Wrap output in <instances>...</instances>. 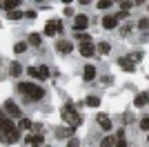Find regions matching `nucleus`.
I'll return each mask as SVG.
<instances>
[{
	"instance_id": "obj_1",
	"label": "nucleus",
	"mask_w": 149,
	"mask_h": 147,
	"mask_svg": "<svg viewBox=\"0 0 149 147\" xmlns=\"http://www.w3.org/2000/svg\"><path fill=\"white\" fill-rule=\"evenodd\" d=\"M18 89L25 94L29 100H40V98L45 96V89H42V87H38V85H33V83H20Z\"/></svg>"
},
{
	"instance_id": "obj_2",
	"label": "nucleus",
	"mask_w": 149,
	"mask_h": 147,
	"mask_svg": "<svg viewBox=\"0 0 149 147\" xmlns=\"http://www.w3.org/2000/svg\"><path fill=\"white\" fill-rule=\"evenodd\" d=\"M89 27V18H87V13H78L74 18V29L78 31V34H82V31Z\"/></svg>"
},
{
	"instance_id": "obj_3",
	"label": "nucleus",
	"mask_w": 149,
	"mask_h": 147,
	"mask_svg": "<svg viewBox=\"0 0 149 147\" xmlns=\"http://www.w3.org/2000/svg\"><path fill=\"white\" fill-rule=\"evenodd\" d=\"M62 118H65L67 123L71 120L74 125H80V116H78V114L71 109V107H62Z\"/></svg>"
},
{
	"instance_id": "obj_4",
	"label": "nucleus",
	"mask_w": 149,
	"mask_h": 147,
	"mask_svg": "<svg viewBox=\"0 0 149 147\" xmlns=\"http://www.w3.org/2000/svg\"><path fill=\"white\" fill-rule=\"evenodd\" d=\"M27 71H29V76H31V78H40V80H45L47 76H49V69H47V67H40V69L29 67Z\"/></svg>"
},
{
	"instance_id": "obj_5",
	"label": "nucleus",
	"mask_w": 149,
	"mask_h": 147,
	"mask_svg": "<svg viewBox=\"0 0 149 147\" xmlns=\"http://www.w3.org/2000/svg\"><path fill=\"white\" fill-rule=\"evenodd\" d=\"M5 111L9 114V116H13V118H20V107L13 100H7L5 103Z\"/></svg>"
},
{
	"instance_id": "obj_6",
	"label": "nucleus",
	"mask_w": 149,
	"mask_h": 147,
	"mask_svg": "<svg viewBox=\"0 0 149 147\" xmlns=\"http://www.w3.org/2000/svg\"><path fill=\"white\" fill-rule=\"evenodd\" d=\"M56 31H60V22H58V20H49L47 27H45V34H47V36H54Z\"/></svg>"
},
{
	"instance_id": "obj_7",
	"label": "nucleus",
	"mask_w": 149,
	"mask_h": 147,
	"mask_svg": "<svg viewBox=\"0 0 149 147\" xmlns=\"http://www.w3.org/2000/svg\"><path fill=\"white\" fill-rule=\"evenodd\" d=\"M116 24H118V18H116V16H105V18H102V27H105V29H116Z\"/></svg>"
},
{
	"instance_id": "obj_8",
	"label": "nucleus",
	"mask_w": 149,
	"mask_h": 147,
	"mask_svg": "<svg viewBox=\"0 0 149 147\" xmlns=\"http://www.w3.org/2000/svg\"><path fill=\"white\" fill-rule=\"evenodd\" d=\"M118 65L125 69V71H134V60H131V58H120Z\"/></svg>"
},
{
	"instance_id": "obj_9",
	"label": "nucleus",
	"mask_w": 149,
	"mask_h": 147,
	"mask_svg": "<svg viewBox=\"0 0 149 147\" xmlns=\"http://www.w3.org/2000/svg\"><path fill=\"white\" fill-rule=\"evenodd\" d=\"M93 51H96V49L91 47V43H82L80 45V54L82 56H93Z\"/></svg>"
},
{
	"instance_id": "obj_10",
	"label": "nucleus",
	"mask_w": 149,
	"mask_h": 147,
	"mask_svg": "<svg viewBox=\"0 0 149 147\" xmlns=\"http://www.w3.org/2000/svg\"><path fill=\"white\" fill-rule=\"evenodd\" d=\"M147 100H149V94H147V92H143V94H138V96H136V100H134V103L140 107V105H147Z\"/></svg>"
},
{
	"instance_id": "obj_11",
	"label": "nucleus",
	"mask_w": 149,
	"mask_h": 147,
	"mask_svg": "<svg viewBox=\"0 0 149 147\" xmlns=\"http://www.w3.org/2000/svg\"><path fill=\"white\" fill-rule=\"evenodd\" d=\"M58 51H60V54H67V51H71V43H67V40H60V43H58Z\"/></svg>"
},
{
	"instance_id": "obj_12",
	"label": "nucleus",
	"mask_w": 149,
	"mask_h": 147,
	"mask_svg": "<svg viewBox=\"0 0 149 147\" xmlns=\"http://www.w3.org/2000/svg\"><path fill=\"white\" fill-rule=\"evenodd\" d=\"M96 78V69L91 67V65H87V67H85V80H93Z\"/></svg>"
},
{
	"instance_id": "obj_13",
	"label": "nucleus",
	"mask_w": 149,
	"mask_h": 147,
	"mask_svg": "<svg viewBox=\"0 0 149 147\" xmlns=\"http://www.w3.org/2000/svg\"><path fill=\"white\" fill-rule=\"evenodd\" d=\"M98 125L102 129H109V127H111V120H109L107 116H98Z\"/></svg>"
},
{
	"instance_id": "obj_14",
	"label": "nucleus",
	"mask_w": 149,
	"mask_h": 147,
	"mask_svg": "<svg viewBox=\"0 0 149 147\" xmlns=\"http://www.w3.org/2000/svg\"><path fill=\"white\" fill-rule=\"evenodd\" d=\"M29 143L33 147H40V145H42V136H40V134H38V136H29Z\"/></svg>"
},
{
	"instance_id": "obj_15",
	"label": "nucleus",
	"mask_w": 149,
	"mask_h": 147,
	"mask_svg": "<svg viewBox=\"0 0 149 147\" xmlns=\"http://www.w3.org/2000/svg\"><path fill=\"white\" fill-rule=\"evenodd\" d=\"M87 105H89V107H98V105H100V98L98 96H89L87 98Z\"/></svg>"
},
{
	"instance_id": "obj_16",
	"label": "nucleus",
	"mask_w": 149,
	"mask_h": 147,
	"mask_svg": "<svg viewBox=\"0 0 149 147\" xmlns=\"http://www.w3.org/2000/svg\"><path fill=\"white\" fill-rule=\"evenodd\" d=\"M29 45L38 47V45H40V36H38V34H31V36H29Z\"/></svg>"
},
{
	"instance_id": "obj_17",
	"label": "nucleus",
	"mask_w": 149,
	"mask_h": 147,
	"mask_svg": "<svg viewBox=\"0 0 149 147\" xmlns=\"http://www.w3.org/2000/svg\"><path fill=\"white\" fill-rule=\"evenodd\" d=\"M109 49H111V45H109V43H100L98 51H100V54H109Z\"/></svg>"
},
{
	"instance_id": "obj_18",
	"label": "nucleus",
	"mask_w": 149,
	"mask_h": 147,
	"mask_svg": "<svg viewBox=\"0 0 149 147\" xmlns=\"http://www.w3.org/2000/svg\"><path fill=\"white\" fill-rule=\"evenodd\" d=\"M111 145H113V138H111V136L102 138V143H100V147H111Z\"/></svg>"
},
{
	"instance_id": "obj_19",
	"label": "nucleus",
	"mask_w": 149,
	"mask_h": 147,
	"mask_svg": "<svg viewBox=\"0 0 149 147\" xmlns=\"http://www.w3.org/2000/svg\"><path fill=\"white\" fill-rule=\"evenodd\" d=\"M140 129H145V132H149V116L140 120Z\"/></svg>"
},
{
	"instance_id": "obj_20",
	"label": "nucleus",
	"mask_w": 149,
	"mask_h": 147,
	"mask_svg": "<svg viewBox=\"0 0 149 147\" xmlns=\"http://www.w3.org/2000/svg\"><path fill=\"white\" fill-rule=\"evenodd\" d=\"M58 136H60V138H67V136H71V129H58Z\"/></svg>"
},
{
	"instance_id": "obj_21",
	"label": "nucleus",
	"mask_w": 149,
	"mask_h": 147,
	"mask_svg": "<svg viewBox=\"0 0 149 147\" xmlns=\"http://www.w3.org/2000/svg\"><path fill=\"white\" fill-rule=\"evenodd\" d=\"M20 127H22V129H29L31 127V120H29V118H22V120H20Z\"/></svg>"
},
{
	"instance_id": "obj_22",
	"label": "nucleus",
	"mask_w": 149,
	"mask_h": 147,
	"mask_svg": "<svg viewBox=\"0 0 149 147\" xmlns=\"http://www.w3.org/2000/svg\"><path fill=\"white\" fill-rule=\"evenodd\" d=\"M20 71H22V67H20L18 62H16V65H11V74H13V76H18Z\"/></svg>"
},
{
	"instance_id": "obj_23",
	"label": "nucleus",
	"mask_w": 149,
	"mask_h": 147,
	"mask_svg": "<svg viewBox=\"0 0 149 147\" xmlns=\"http://www.w3.org/2000/svg\"><path fill=\"white\" fill-rule=\"evenodd\" d=\"M138 27H140V29H149V18H143L138 22Z\"/></svg>"
},
{
	"instance_id": "obj_24",
	"label": "nucleus",
	"mask_w": 149,
	"mask_h": 147,
	"mask_svg": "<svg viewBox=\"0 0 149 147\" xmlns=\"http://www.w3.org/2000/svg\"><path fill=\"white\" fill-rule=\"evenodd\" d=\"M25 49H27V45H25V43H18V45H16V51H18V54H22Z\"/></svg>"
},
{
	"instance_id": "obj_25",
	"label": "nucleus",
	"mask_w": 149,
	"mask_h": 147,
	"mask_svg": "<svg viewBox=\"0 0 149 147\" xmlns=\"http://www.w3.org/2000/svg\"><path fill=\"white\" fill-rule=\"evenodd\" d=\"M18 2H13V0H9V2H0V7H16Z\"/></svg>"
},
{
	"instance_id": "obj_26",
	"label": "nucleus",
	"mask_w": 149,
	"mask_h": 147,
	"mask_svg": "<svg viewBox=\"0 0 149 147\" xmlns=\"http://www.w3.org/2000/svg\"><path fill=\"white\" fill-rule=\"evenodd\" d=\"M109 5H111L109 0H105V2H98V7H100V9H107V7H109Z\"/></svg>"
},
{
	"instance_id": "obj_27",
	"label": "nucleus",
	"mask_w": 149,
	"mask_h": 147,
	"mask_svg": "<svg viewBox=\"0 0 149 147\" xmlns=\"http://www.w3.org/2000/svg\"><path fill=\"white\" fill-rule=\"evenodd\" d=\"M20 16H22L20 11H11V13H9V18H20Z\"/></svg>"
},
{
	"instance_id": "obj_28",
	"label": "nucleus",
	"mask_w": 149,
	"mask_h": 147,
	"mask_svg": "<svg viewBox=\"0 0 149 147\" xmlns=\"http://www.w3.org/2000/svg\"><path fill=\"white\" fill-rule=\"evenodd\" d=\"M147 141H149V138H147Z\"/></svg>"
}]
</instances>
